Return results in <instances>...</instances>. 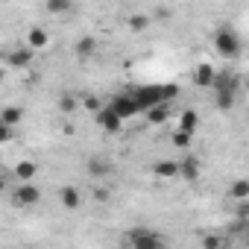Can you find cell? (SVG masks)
<instances>
[{"label": "cell", "mask_w": 249, "mask_h": 249, "mask_svg": "<svg viewBox=\"0 0 249 249\" xmlns=\"http://www.w3.org/2000/svg\"><path fill=\"white\" fill-rule=\"evenodd\" d=\"M173 94H176V85H141V88L132 91V97H135V103H138L141 111H150L156 106H164Z\"/></svg>", "instance_id": "cell-1"}, {"label": "cell", "mask_w": 249, "mask_h": 249, "mask_svg": "<svg viewBox=\"0 0 249 249\" xmlns=\"http://www.w3.org/2000/svg\"><path fill=\"white\" fill-rule=\"evenodd\" d=\"M126 243L129 249H167V240L161 231L156 229H144V226H135L126 231Z\"/></svg>", "instance_id": "cell-2"}, {"label": "cell", "mask_w": 249, "mask_h": 249, "mask_svg": "<svg viewBox=\"0 0 249 249\" xmlns=\"http://www.w3.org/2000/svg\"><path fill=\"white\" fill-rule=\"evenodd\" d=\"M214 47H217V53H220L223 59H234L243 44H240V36H237L231 27H220V30L214 33Z\"/></svg>", "instance_id": "cell-3"}, {"label": "cell", "mask_w": 249, "mask_h": 249, "mask_svg": "<svg viewBox=\"0 0 249 249\" xmlns=\"http://www.w3.org/2000/svg\"><path fill=\"white\" fill-rule=\"evenodd\" d=\"M41 202V188L36 182H18L12 191V205L15 208H33Z\"/></svg>", "instance_id": "cell-4"}, {"label": "cell", "mask_w": 249, "mask_h": 249, "mask_svg": "<svg viewBox=\"0 0 249 249\" xmlns=\"http://www.w3.org/2000/svg\"><path fill=\"white\" fill-rule=\"evenodd\" d=\"M108 108H111L120 120H129V117H135V114L141 111V108H138V103H135V97H132V91H123V94L111 97Z\"/></svg>", "instance_id": "cell-5"}, {"label": "cell", "mask_w": 249, "mask_h": 249, "mask_svg": "<svg viewBox=\"0 0 249 249\" xmlns=\"http://www.w3.org/2000/svg\"><path fill=\"white\" fill-rule=\"evenodd\" d=\"M211 88H214V94H220V91H226V94H237V91H240V76H237L234 71H217Z\"/></svg>", "instance_id": "cell-6"}, {"label": "cell", "mask_w": 249, "mask_h": 249, "mask_svg": "<svg viewBox=\"0 0 249 249\" xmlns=\"http://www.w3.org/2000/svg\"><path fill=\"white\" fill-rule=\"evenodd\" d=\"M94 117H97V123H100V126H103V129H106L108 135L120 132V126H123V120H120V117H117V114H114V111H111L108 106H106V108H100V111H97Z\"/></svg>", "instance_id": "cell-7"}, {"label": "cell", "mask_w": 249, "mask_h": 249, "mask_svg": "<svg viewBox=\"0 0 249 249\" xmlns=\"http://www.w3.org/2000/svg\"><path fill=\"white\" fill-rule=\"evenodd\" d=\"M59 202H62L68 211H76V208L82 205V194H79V188H76V185H62V188H59Z\"/></svg>", "instance_id": "cell-8"}, {"label": "cell", "mask_w": 249, "mask_h": 249, "mask_svg": "<svg viewBox=\"0 0 249 249\" xmlns=\"http://www.w3.org/2000/svg\"><path fill=\"white\" fill-rule=\"evenodd\" d=\"M50 44V36H47V30L44 27H30L27 30V47L36 53V50H41V47H47Z\"/></svg>", "instance_id": "cell-9"}, {"label": "cell", "mask_w": 249, "mask_h": 249, "mask_svg": "<svg viewBox=\"0 0 249 249\" xmlns=\"http://www.w3.org/2000/svg\"><path fill=\"white\" fill-rule=\"evenodd\" d=\"M199 170H202V167H199V159H196V156H188V159L179 161V176L188 179V182H196V179H199Z\"/></svg>", "instance_id": "cell-10"}, {"label": "cell", "mask_w": 249, "mask_h": 249, "mask_svg": "<svg viewBox=\"0 0 249 249\" xmlns=\"http://www.w3.org/2000/svg\"><path fill=\"white\" fill-rule=\"evenodd\" d=\"M33 56H36V53H33L30 47H15V50L9 53V65H12L15 71H21V68H30V65H33Z\"/></svg>", "instance_id": "cell-11"}, {"label": "cell", "mask_w": 249, "mask_h": 249, "mask_svg": "<svg viewBox=\"0 0 249 249\" xmlns=\"http://www.w3.org/2000/svg\"><path fill=\"white\" fill-rule=\"evenodd\" d=\"M36 176H38V164H36V161L24 159V161L15 164V179H18V182H33Z\"/></svg>", "instance_id": "cell-12"}, {"label": "cell", "mask_w": 249, "mask_h": 249, "mask_svg": "<svg viewBox=\"0 0 249 249\" xmlns=\"http://www.w3.org/2000/svg\"><path fill=\"white\" fill-rule=\"evenodd\" d=\"M214 68L208 65V62H202V65H196V71H194V82L199 85V88H211V82H214Z\"/></svg>", "instance_id": "cell-13"}, {"label": "cell", "mask_w": 249, "mask_h": 249, "mask_svg": "<svg viewBox=\"0 0 249 249\" xmlns=\"http://www.w3.org/2000/svg\"><path fill=\"white\" fill-rule=\"evenodd\" d=\"M114 167H111V161L106 159V156H91L88 159V173L91 176H108Z\"/></svg>", "instance_id": "cell-14"}, {"label": "cell", "mask_w": 249, "mask_h": 249, "mask_svg": "<svg viewBox=\"0 0 249 249\" xmlns=\"http://www.w3.org/2000/svg\"><path fill=\"white\" fill-rule=\"evenodd\" d=\"M153 173L161 176V179H173V176H179V161H173V159H161V161L153 164Z\"/></svg>", "instance_id": "cell-15"}, {"label": "cell", "mask_w": 249, "mask_h": 249, "mask_svg": "<svg viewBox=\"0 0 249 249\" xmlns=\"http://www.w3.org/2000/svg\"><path fill=\"white\" fill-rule=\"evenodd\" d=\"M21 117H24V108H21V106H6L3 111H0V123H3V126H9V129L18 126Z\"/></svg>", "instance_id": "cell-16"}, {"label": "cell", "mask_w": 249, "mask_h": 249, "mask_svg": "<svg viewBox=\"0 0 249 249\" xmlns=\"http://www.w3.org/2000/svg\"><path fill=\"white\" fill-rule=\"evenodd\" d=\"M199 126V114L194 111V108H185L182 114H179V129L182 132H194Z\"/></svg>", "instance_id": "cell-17"}, {"label": "cell", "mask_w": 249, "mask_h": 249, "mask_svg": "<svg viewBox=\"0 0 249 249\" xmlns=\"http://www.w3.org/2000/svg\"><path fill=\"white\" fill-rule=\"evenodd\" d=\"M94 50H97V41H94L91 36H85V38H79V41H76V56H79V59L94 56Z\"/></svg>", "instance_id": "cell-18"}, {"label": "cell", "mask_w": 249, "mask_h": 249, "mask_svg": "<svg viewBox=\"0 0 249 249\" xmlns=\"http://www.w3.org/2000/svg\"><path fill=\"white\" fill-rule=\"evenodd\" d=\"M234 100H237V94H226V91L214 94V103H217V108H220V111H229V108H234Z\"/></svg>", "instance_id": "cell-19"}, {"label": "cell", "mask_w": 249, "mask_h": 249, "mask_svg": "<svg viewBox=\"0 0 249 249\" xmlns=\"http://www.w3.org/2000/svg\"><path fill=\"white\" fill-rule=\"evenodd\" d=\"M147 114H150V117H147L150 123H164V120L170 117V108H167V103H164V106H156V108H150Z\"/></svg>", "instance_id": "cell-20"}, {"label": "cell", "mask_w": 249, "mask_h": 249, "mask_svg": "<svg viewBox=\"0 0 249 249\" xmlns=\"http://www.w3.org/2000/svg\"><path fill=\"white\" fill-rule=\"evenodd\" d=\"M71 9H73L71 0H50V3H47V12H53V15H65Z\"/></svg>", "instance_id": "cell-21"}, {"label": "cell", "mask_w": 249, "mask_h": 249, "mask_svg": "<svg viewBox=\"0 0 249 249\" xmlns=\"http://www.w3.org/2000/svg\"><path fill=\"white\" fill-rule=\"evenodd\" d=\"M231 196L240 202V199H249V182L246 179H237L234 185H231Z\"/></svg>", "instance_id": "cell-22"}, {"label": "cell", "mask_w": 249, "mask_h": 249, "mask_svg": "<svg viewBox=\"0 0 249 249\" xmlns=\"http://www.w3.org/2000/svg\"><path fill=\"white\" fill-rule=\"evenodd\" d=\"M147 27H150V18H147V15H132V18H129V30H132V33H144Z\"/></svg>", "instance_id": "cell-23"}, {"label": "cell", "mask_w": 249, "mask_h": 249, "mask_svg": "<svg viewBox=\"0 0 249 249\" xmlns=\"http://www.w3.org/2000/svg\"><path fill=\"white\" fill-rule=\"evenodd\" d=\"M59 108H62L65 114H71V111L76 108V97H73L71 91H68V94H62V97H59Z\"/></svg>", "instance_id": "cell-24"}, {"label": "cell", "mask_w": 249, "mask_h": 249, "mask_svg": "<svg viewBox=\"0 0 249 249\" xmlns=\"http://www.w3.org/2000/svg\"><path fill=\"white\" fill-rule=\"evenodd\" d=\"M223 246H226V240L220 234H205L202 237V249H223Z\"/></svg>", "instance_id": "cell-25"}, {"label": "cell", "mask_w": 249, "mask_h": 249, "mask_svg": "<svg viewBox=\"0 0 249 249\" xmlns=\"http://www.w3.org/2000/svg\"><path fill=\"white\" fill-rule=\"evenodd\" d=\"M173 144H176V147H188V144H191V132L176 129V132H173Z\"/></svg>", "instance_id": "cell-26"}, {"label": "cell", "mask_w": 249, "mask_h": 249, "mask_svg": "<svg viewBox=\"0 0 249 249\" xmlns=\"http://www.w3.org/2000/svg\"><path fill=\"white\" fill-rule=\"evenodd\" d=\"M234 214H237V220H240V223H246V217H249V199H240V202H237V208H234Z\"/></svg>", "instance_id": "cell-27"}, {"label": "cell", "mask_w": 249, "mask_h": 249, "mask_svg": "<svg viewBox=\"0 0 249 249\" xmlns=\"http://www.w3.org/2000/svg\"><path fill=\"white\" fill-rule=\"evenodd\" d=\"M85 108H91V111L97 114V111H100L103 106H100V100H97V97H85Z\"/></svg>", "instance_id": "cell-28"}, {"label": "cell", "mask_w": 249, "mask_h": 249, "mask_svg": "<svg viewBox=\"0 0 249 249\" xmlns=\"http://www.w3.org/2000/svg\"><path fill=\"white\" fill-rule=\"evenodd\" d=\"M9 138H12V129H9V126H3V123H0V144H6Z\"/></svg>", "instance_id": "cell-29"}, {"label": "cell", "mask_w": 249, "mask_h": 249, "mask_svg": "<svg viewBox=\"0 0 249 249\" xmlns=\"http://www.w3.org/2000/svg\"><path fill=\"white\" fill-rule=\"evenodd\" d=\"M6 188H9V179H6V176H3V173H0V194H3V191H6Z\"/></svg>", "instance_id": "cell-30"}, {"label": "cell", "mask_w": 249, "mask_h": 249, "mask_svg": "<svg viewBox=\"0 0 249 249\" xmlns=\"http://www.w3.org/2000/svg\"><path fill=\"white\" fill-rule=\"evenodd\" d=\"M3 76H6V71H3V68H0V82H3Z\"/></svg>", "instance_id": "cell-31"}, {"label": "cell", "mask_w": 249, "mask_h": 249, "mask_svg": "<svg viewBox=\"0 0 249 249\" xmlns=\"http://www.w3.org/2000/svg\"><path fill=\"white\" fill-rule=\"evenodd\" d=\"M223 249H226V246H223Z\"/></svg>", "instance_id": "cell-32"}]
</instances>
